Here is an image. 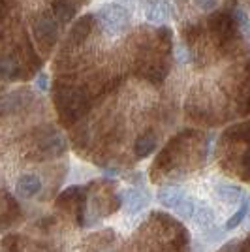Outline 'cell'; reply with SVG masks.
<instances>
[{"mask_svg": "<svg viewBox=\"0 0 250 252\" xmlns=\"http://www.w3.org/2000/svg\"><path fill=\"white\" fill-rule=\"evenodd\" d=\"M249 209H250V196H243V198H241V207L237 209V213H235V215L226 222V230H233V228H237L241 222H243V219L247 217Z\"/></svg>", "mask_w": 250, "mask_h": 252, "instance_id": "cell-9", "label": "cell"}, {"mask_svg": "<svg viewBox=\"0 0 250 252\" xmlns=\"http://www.w3.org/2000/svg\"><path fill=\"white\" fill-rule=\"evenodd\" d=\"M15 190H17V194L23 196V198H31V196H36L42 190V181L36 177V175H23L17 181Z\"/></svg>", "mask_w": 250, "mask_h": 252, "instance_id": "cell-2", "label": "cell"}, {"mask_svg": "<svg viewBox=\"0 0 250 252\" xmlns=\"http://www.w3.org/2000/svg\"><path fill=\"white\" fill-rule=\"evenodd\" d=\"M43 149L49 153V155H61L64 151V141L61 136H51L45 143H43Z\"/></svg>", "mask_w": 250, "mask_h": 252, "instance_id": "cell-12", "label": "cell"}, {"mask_svg": "<svg viewBox=\"0 0 250 252\" xmlns=\"http://www.w3.org/2000/svg\"><path fill=\"white\" fill-rule=\"evenodd\" d=\"M217 196L222 201H228V203H235L243 198V190L237 185H229V183H220L217 185Z\"/></svg>", "mask_w": 250, "mask_h": 252, "instance_id": "cell-7", "label": "cell"}, {"mask_svg": "<svg viewBox=\"0 0 250 252\" xmlns=\"http://www.w3.org/2000/svg\"><path fill=\"white\" fill-rule=\"evenodd\" d=\"M196 220H198V224H201V226H205V224H209V222L213 220V213L209 209H196L194 211V215H192Z\"/></svg>", "mask_w": 250, "mask_h": 252, "instance_id": "cell-14", "label": "cell"}, {"mask_svg": "<svg viewBox=\"0 0 250 252\" xmlns=\"http://www.w3.org/2000/svg\"><path fill=\"white\" fill-rule=\"evenodd\" d=\"M98 19L102 23L105 32L109 34H121L128 25V11L123 6L107 4L98 11Z\"/></svg>", "mask_w": 250, "mask_h": 252, "instance_id": "cell-1", "label": "cell"}, {"mask_svg": "<svg viewBox=\"0 0 250 252\" xmlns=\"http://www.w3.org/2000/svg\"><path fill=\"white\" fill-rule=\"evenodd\" d=\"M177 55H179V61H181V63H187L188 59H190V55H188V51H185V47H179Z\"/></svg>", "mask_w": 250, "mask_h": 252, "instance_id": "cell-17", "label": "cell"}, {"mask_svg": "<svg viewBox=\"0 0 250 252\" xmlns=\"http://www.w3.org/2000/svg\"><path fill=\"white\" fill-rule=\"evenodd\" d=\"M185 196H187L185 190L179 187H166V189L158 190V200L167 209H175Z\"/></svg>", "mask_w": 250, "mask_h": 252, "instance_id": "cell-3", "label": "cell"}, {"mask_svg": "<svg viewBox=\"0 0 250 252\" xmlns=\"http://www.w3.org/2000/svg\"><path fill=\"white\" fill-rule=\"evenodd\" d=\"M17 74V68L11 61H0V77H13Z\"/></svg>", "mask_w": 250, "mask_h": 252, "instance_id": "cell-13", "label": "cell"}, {"mask_svg": "<svg viewBox=\"0 0 250 252\" xmlns=\"http://www.w3.org/2000/svg\"><path fill=\"white\" fill-rule=\"evenodd\" d=\"M36 36L42 43H53L55 36H57V25L51 17H42L40 21L36 23Z\"/></svg>", "mask_w": 250, "mask_h": 252, "instance_id": "cell-4", "label": "cell"}, {"mask_svg": "<svg viewBox=\"0 0 250 252\" xmlns=\"http://www.w3.org/2000/svg\"><path fill=\"white\" fill-rule=\"evenodd\" d=\"M155 147H156V137L153 134H145L136 141V155L139 158H145L155 151Z\"/></svg>", "mask_w": 250, "mask_h": 252, "instance_id": "cell-8", "label": "cell"}, {"mask_svg": "<svg viewBox=\"0 0 250 252\" xmlns=\"http://www.w3.org/2000/svg\"><path fill=\"white\" fill-rule=\"evenodd\" d=\"M243 164H245V168L249 169V171H247V177H250V151H247V155H245V160H243Z\"/></svg>", "mask_w": 250, "mask_h": 252, "instance_id": "cell-18", "label": "cell"}, {"mask_svg": "<svg viewBox=\"0 0 250 252\" xmlns=\"http://www.w3.org/2000/svg\"><path fill=\"white\" fill-rule=\"evenodd\" d=\"M235 19H237V23H239L241 31L247 32L250 36V17L245 13L243 10H235Z\"/></svg>", "mask_w": 250, "mask_h": 252, "instance_id": "cell-15", "label": "cell"}, {"mask_svg": "<svg viewBox=\"0 0 250 252\" xmlns=\"http://www.w3.org/2000/svg\"><path fill=\"white\" fill-rule=\"evenodd\" d=\"M173 211H177L179 215H181V217H185V219H192V215H194V211H196L194 200H192V198H188V196H185V198L181 200V203H179Z\"/></svg>", "mask_w": 250, "mask_h": 252, "instance_id": "cell-11", "label": "cell"}, {"mask_svg": "<svg viewBox=\"0 0 250 252\" xmlns=\"http://www.w3.org/2000/svg\"><path fill=\"white\" fill-rule=\"evenodd\" d=\"M55 13H57L62 21H68V19H72V15L75 13V6L70 4L68 0H61V2H57V6H55Z\"/></svg>", "mask_w": 250, "mask_h": 252, "instance_id": "cell-10", "label": "cell"}, {"mask_svg": "<svg viewBox=\"0 0 250 252\" xmlns=\"http://www.w3.org/2000/svg\"><path fill=\"white\" fill-rule=\"evenodd\" d=\"M194 4L198 6L199 10L203 11H213L219 6V0H194Z\"/></svg>", "mask_w": 250, "mask_h": 252, "instance_id": "cell-16", "label": "cell"}, {"mask_svg": "<svg viewBox=\"0 0 250 252\" xmlns=\"http://www.w3.org/2000/svg\"><path fill=\"white\" fill-rule=\"evenodd\" d=\"M123 200H125V205H126V209H128V213H137V211L143 209L147 205V196L141 194V190H137V189L126 190Z\"/></svg>", "mask_w": 250, "mask_h": 252, "instance_id": "cell-6", "label": "cell"}, {"mask_svg": "<svg viewBox=\"0 0 250 252\" xmlns=\"http://www.w3.org/2000/svg\"><path fill=\"white\" fill-rule=\"evenodd\" d=\"M169 11H171L169 10V4L158 0V2H153V4L147 6L145 17H147V21H151V23H162L169 17Z\"/></svg>", "mask_w": 250, "mask_h": 252, "instance_id": "cell-5", "label": "cell"}, {"mask_svg": "<svg viewBox=\"0 0 250 252\" xmlns=\"http://www.w3.org/2000/svg\"><path fill=\"white\" fill-rule=\"evenodd\" d=\"M38 85H40L42 89H45V87H47V77H45V75H42V77L38 79Z\"/></svg>", "mask_w": 250, "mask_h": 252, "instance_id": "cell-19", "label": "cell"}]
</instances>
